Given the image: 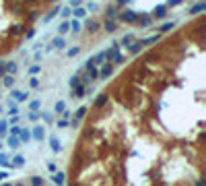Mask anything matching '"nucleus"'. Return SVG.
I'll list each match as a JSON object with an SVG mask.
<instances>
[{
  "label": "nucleus",
  "instance_id": "27",
  "mask_svg": "<svg viewBox=\"0 0 206 186\" xmlns=\"http://www.w3.org/2000/svg\"><path fill=\"white\" fill-rule=\"evenodd\" d=\"M0 166H4V167H10V159L6 153H0Z\"/></svg>",
  "mask_w": 206,
  "mask_h": 186
},
{
  "label": "nucleus",
  "instance_id": "42",
  "mask_svg": "<svg viewBox=\"0 0 206 186\" xmlns=\"http://www.w3.org/2000/svg\"><path fill=\"white\" fill-rule=\"evenodd\" d=\"M27 118L33 120V122H37V120H39V114H37V112H29V114H27Z\"/></svg>",
  "mask_w": 206,
  "mask_h": 186
},
{
  "label": "nucleus",
  "instance_id": "29",
  "mask_svg": "<svg viewBox=\"0 0 206 186\" xmlns=\"http://www.w3.org/2000/svg\"><path fill=\"white\" fill-rule=\"evenodd\" d=\"M76 85H80V74H72L70 77V89H74Z\"/></svg>",
  "mask_w": 206,
  "mask_h": 186
},
{
  "label": "nucleus",
  "instance_id": "48",
  "mask_svg": "<svg viewBox=\"0 0 206 186\" xmlns=\"http://www.w3.org/2000/svg\"><path fill=\"white\" fill-rule=\"evenodd\" d=\"M118 15V8H107V17H116Z\"/></svg>",
  "mask_w": 206,
  "mask_h": 186
},
{
  "label": "nucleus",
  "instance_id": "12",
  "mask_svg": "<svg viewBox=\"0 0 206 186\" xmlns=\"http://www.w3.org/2000/svg\"><path fill=\"white\" fill-rule=\"evenodd\" d=\"M202 10H206V2H198V4L190 6V15H198V13H202Z\"/></svg>",
  "mask_w": 206,
  "mask_h": 186
},
{
  "label": "nucleus",
  "instance_id": "13",
  "mask_svg": "<svg viewBox=\"0 0 206 186\" xmlns=\"http://www.w3.org/2000/svg\"><path fill=\"white\" fill-rule=\"evenodd\" d=\"M70 95H72V97H83V95H85V87H83V85H76L74 89H70Z\"/></svg>",
  "mask_w": 206,
  "mask_h": 186
},
{
  "label": "nucleus",
  "instance_id": "56",
  "mask_svg": "<svg viewBox=\"0 0 206 186\" xmlns=\"http://www.w3.org/2000/svg\"><path fill=\"white\" fill-rule=\"evenodd\" d=\"M2 186H13V184H2Z\"/></svg>",
  "mask_w": 206,
  "mask_h": 186
},
{
  "label": "nucleus",
  "instance_id": "8",
  "mask_svg": "<svg viewBox=\"0 0 206 186\" xmlns=\"http://www.w3.org/2000/svg\"><path fill=\"white\" fill-rule=\"evenodd\" d=\"M103 54H105V58H107V62L111 64V62H113V58H116V56L120 54V52H118V46H113L111 50H105V52H103Z\"/></svg>",
  "mask_w": 206,
  "mask_h": 186
},
{
  "label": "nucleus",
  "instance_id": "6",
  "mask_svg": "<svg viewBox=\"0 0 206 186\" xmlns=\"http://www.w3.org/2000/svg\"><path fill=\"white\" fill-rule=\"evenodd\" d=\"M19 143H29L31 141V130H27V128H21L19 130Z\"/></svg>",
  "mask_w": 206,
  "mask_h": 186
},
{
  "label": "nucleus",
  "instance_id": "30",
  "mask_svg": "<svg viewBox=\"0 0 206 186\" xmlns=\"http://www.w3.org/2000/svg\"><path fill=\"white\" fill-rule=\"evenodd\" d=\"M54 110H56L58 114H64V112H66V106H64V101H56Z\"/></svg>",
  "mask_w": 206,
  "mask_h": 186
},
{
  "label": "nucleus",
  "instance_id": "41",
  "mask_svg": "<svg viewBox=\"0 0 206 186\" xmlns=\"http://www.w3.org/2000/svg\"><path fill=\"white\" fill-rule=\"evenodd\" d=\"M4 85H6V87H13V85H15V77H8V74H6V77H4Z\"/></svg>",
  "mask_w": 206,
  "mask_h": 186
},
{
  "label": "nucleus",
  "instance_id": "47",
  "mask_svg": "<svg viewBox=\"0 0 206 186\" xmlns=\"http://www.w3.org/2000/svg\"><path fill=\"white\" fill-rule=\"evenodd\" d=\"M122 62H124V56L122 54H118L116 58H113V64H122Z\"/></svg>",
  "mask_w": 206,
  "mask_h": 186
},
{
  "label": "nucleus",
  "instance_id": "38",
  "mask_svg": "<svg viewBox=\"0 0 206 186\" xmlns=\"http://www.w3.org/2000/svg\"><path fill=\"white\" fill-rule=\"evenodd\" d=\"M19 130H21L19 126H10L6 132H8V137H17V134H19Z\"/></svg>",
  "mask_w": 206,
  "mask_h": 186
},
{
  "label": "nucleus",
  "instance_id": "25",
  "mask_svg": "<svg viewBox=\"0 0 206 186\" xmlns=\"http://www.w3.org/2000/svg\"><path fill=\"white\" fill-rule=\"evenodd\" d=\"M60 10H62V6H56L54 10H52V13H49V15H45V19H44V23H49V21H52V17H56L60 13Z\"/></svg>",
  "mask_w": 206,
  "mask_h": 186
},
{
  "label": "nucleus",
  "instance_id": "50",
  "mask_svg": "<svg viewBox=\"0 0 206 186\" xmlns=\"http://www.w3.org/2000/svg\"><path fill=\"white\" fill-rule=\"evenodd\" d=\"M60 13H62L64 17H70V15H72V10H70V8H62V10H60Z\"/></svg>",
  "mask_w": 206,
  "mask_h": 186
},
{
  "label": "nucleus",
  "instance_id": "36",
  "mask_svg": "<svg viewBox=\"0 0 206 186\" xmlns=\"http://www.w3.org/2000/svg\"><path fill=\"white\" fill-rule=\"evenodd\" d=\"M70 31H72V33H79V31H80V23H79V21H72V23H70Z\"/></svg>",
  "mask_w": 206,
  "mask_h": 186
},
{
  "label": "nucleus",
  "instance_id": "7",
  "mask_svg": "<svg viewBox=\"0 0 206 186\" xmlns=\"http://www.w3.org/2000/svg\"><path fill=\"white\" fill-rule=\"evenodd\" d=\"M49 46H52V50H64L66 48V41H64V37H54Z\"/></svg>",
  "mask_w": 206,
  "mask_h": 186
},
{
  "label": "nucleus",
  "instance_id": "40",
  "mask_svg": "<svg viewBox=\"0 0 206 186\" xmlns=\"http://www.w3.org/2000/svg\"><path fill=\"white\" fill-rule=\"evenodd\" d=\"M93 60H95V66H97L99 62H103V60H105V54H103V52H99L97 56H93Z\"/></svg>",
  "mask_w": 206,
  "mask_h": 186
},
{
  "label": "nucleus",
  "instance_id": "16",
  "mask_svg": "<svg viewBox=\"0 0 206 186\" xmlns=\"http://www.w3.org/2000/svg\"><path fill=\"white\" fill-rule=\"evenodd\" d=\"M13 166H17V167H19V166H25V157H23V155H15L13 159H10V167H13Z\"/></svg>",
  "mask_w": 206,
  "mask_h": 186
},
{
  "label": "nucleus",
  "instance_id": "32",
  "mask_svg": "<svg viewBox=\"0 0 206 186\" xmlns=\"http://www.w3.org/2000/svg\"><path fill=\"white\" fill-rule=\"evenodd\" d=\"M21 143H19V139L17 137H8V147H13V149H17Z\"/></svg>",
  "mask_w": 206,
  "mask_h": 186
},
{
  "label": "nucleus",
  "instance_id": "9",
  "mask_svg": "<svg viewBox=\"0 0 206 186\" xmlns=\"http://www.w3.org/2000/svg\"><path fill=\"white\" fill-rule=\"evenodd\" d=\"M49 147H52L54 153H60V151H62V143H60L56 137H49Z\"/></svg>",
  "mask_w": 206,
  "mask_h": 186
},
{
  "label": "nucleus",
  "instance_id": "20",
  "mask_svg": "<svg viewBox=\"0 0 206 186\" xmlns=\"http://www.w3.org/2000/svg\"><path fill=\"white\" fill-rule=\"evenodd\" d=\"M72 15H74V21H76V19H83V17L87 15V8H83V6H80V8H74Z\"/></svg>",
  "mask_w": 206,
  "mask_h": 186
},
{
  "label": "nucleus",
  "instance_id": "5",
  "mask_svg": "<svg viewBox=\"0 0 206 186\" xmlns=\"http://www.w3.org/2000/svg\"><path fill=\"white\" fill-rule=\"evenodd\" d=\"M52 180H54V184L62 186V184H66V174L64 172H56V174H52Z\"/></svg>",
  "mask_w": 206,
  "mask_h": 186
},
{
  "label": "nucleus",
  "instance_id": "26",
  "mask_svg": "<svg viewBox=\"0 0 206 186\" xmlns=\"http://www.w3.org/2000/svg\"><path fill=\"white\" fill-rule=\"evenodd\" d=\"M87 77L91 79V83H93L95 79H99V70H97V68H89V70H87Z\"/></svg>",
  "mask_w": 206,
  "mask_h": 186
},
{
  "label": "nucleus",
  "instance_id": "24",
  "mask_svg": "<svg viewBox=\"0 0 206 186\" xmlns=\"http://www.w3.org/2000/svg\"><path fill=\"white\" fill-rule=\"evenodd\" d=\"M39 108H41V99H33V101L29 103V112H37Z\"/></svg>",
  "mask_w": 206,
  "mask_h": 186
},
{
  "label": "nucleus",
  "instance_id": "49",
  "mask_svg": "<svg viewBox=\"0 0 206 186\" xmlns=\"http://www.w3.org/2000/svg\"><path fill=\"white\" fill-rule=\"evenodd\" d=\"M25 37H27V39H33V37H35V29H29V31H27V35H25Z\"/></svg>",
  "mask_w": 206,
  "mask_h": 186
},
{
  "label": "nucleus",
  "instance_id": "4",
  "mask_svg": "<svg viewBox=\"0 0 206 186\" xmlns=\"http://www.w3.org/2000/svg\"><path fill=\"white\" fill-rule=\"evenodd\" d=\"M111 73H113V64H103L101 66V73H99V77L101 79H107V77H111Z\"/></svg>",
  "mask_w": 206,
  "mask_h": 186
},
{
  "label": "nucleus",
  "instance_id": "11",
  "mask_svg": "<svg viewBox=\"0 0 206 186\" xmlns=\"http://www.w3.org/2000/svg\"><path fill=\"white\" fill-rule=\"evenodd\" d=\"M107 101H109L107 93H99V95H97V99H95V106H97V108H103V106H105Z\"/></svg>",
  "mask_w": 206,
  "mask_h": 186
},
{
  "label": "nucleus",
  "instance_id": "55",
  "mask_svg": "<svg viewBox=\"0 0 206 186\" xmlns=\"http://www.w3.org/2000/svg\"><path fill=\"white\" fill-rule=\"evenodd\" d=\"M4 178H6V174H4V172H0V180H4Z\"/></svg>",
  "mask_w": 206,
  "mask_h": 186
},
{
  "label": "nucleus",
  "instance_id": "37",
  "mask_svg": "<svg viewBox=\"0 0 206 186\" xmlns=\"http://www.w3.org/2000/svg\"><path fill=\"white\" fill-rule=\"evenodd\" d=\"M31 184H33V186H44V178L33 176V178H31Z\"/></svg>",
  "mask_w": 206,
  "mask_h": 186
},
{
  "label": "nucleus",
  "instance_id": "57",
  "mask_svg": "<svg viewBox=\"0 0 206 186\" xmlns=\"http://www.w3.org/2000/svg\"><path fill=\"white\" fill-rule=\"evenodd\" d=\"M0 64H2V62H0Z\"/></svg>",
  "mask_w": 206,
  "mask_h": 186
},
{
  "label": "nucleus",
  "instance_id": "18",
  "mask_svg": "<svg viewBox=\"0 0 206 186\" xmlns=\"http://www.w3.org/2000/svg\"><path fill=\"white\" fill-rule=\"evenodd\" d=\"M132 44H134V35L132 33H128L126 37H122V46H124V48H130Z\"/></svg>",
  "mask_w": 206,
  "mask_h": 186
},
{
  "label": "nucleus",
  "instance_id": "14",
  "mask_svg": "<svg viewBox=\"0 0 206 186\" xmlns=\"http://www.w3.org/2000/svg\"><path fill=\"white\" fill-rule=\"evenodd\" d=\"M85 25H87V29L91 31V33H97V31H99V23H97V21H93V19H89Z\"/></svg>",
  "mask_w": 206,
  "mask_h": 186
},
{
  "label": "nucleus",
  "instance_id": "46",
  "mask_svg": "<svg viewBox=\"0 0 206 186\" xmlns=\"http://www.w3.org/2000/svg\"><path fill=\"white\" fill-rule=\"evenodd\" d=\"M29 85H31V87H33V89H37V87H39V81H37V79H31V81H29Z\"/></svg>",
  "mask_w": 206,
  "mask_h": 186
},
{
  "label": "nucleus",
  "instance_id": "33",
  "mask_svg": "<svg viewBox=\"0 0 206 186\" xmlns=\"http://www.w3.org/2000/svg\"><path fill=\"white\" fill-rule=\"evenodd\" d=\"M6 130H8V122H6V120H2V122H0V137H4Z\"/></svg>",
  "mask_w": 206,
  "mask_h": 186
},
{
  "label": "nucleus",
  "instance_id": "31",
  "mask_svg": "<svg viewBox=\"0 0 206 186\" xmlns=\"http://www.w3.org/2000/svg\"><path fill=\"white\" fill-rule=\"evenodd\" d=\"M173 27H175V23H165V25H161V27H159V31H161V33H165V31H171Z\"/></svg>",
  "mask_w": 206,
  "mask_h": 186
},
{
  "label": "nucleus",
  "instance_id": "54",
  "mask_svg": "<svg viewBox=\"0 0 206 186\" xmlns=\"http://www.w3.org/2000/svg\"><path fill=\"white\" fill-rule=\"evenodd\" d=\"M196 186H204V180H198V182H196Z\"/></svg>",
  "mask_w": 206,
  "mask_h": 186
},
{
  "label": "nucleus",
  "instance_id": "21",
  "mask_svg": "<svg viewBox=\"0 0 206 186\" xmlns=\"http://www.w3.org/2000/svg\"><path fill=\"white\" fill-rule=\"evenodd\" d=\"M142 48H144V46H142V41H134V44L130 46V48H128V50H130L132 54H138V52H140V50H142Z\"/></svg>",
  "mask_w": 206,
  "mask_h": 186
},
{
  "label": "nucleus",
  "instance_id": "53",
  "mask_svg": "<svg viewBox=\"0 0 206 186\" xmlns=\"http://www.w3.org/2000/svg\"><path fill=\"white\" fill-rule=\"evenodd\" d=\"M8 112H10V116H17V106H10Z\"/></svg>",
  "mask_w": 206,
  "mask_h": 186
},
{
  "label": "nucleus",
  "instance_id": "45",
  "mask_svg": "<svg viewBox=\"0 0 206 186\" xmlns=\"http://www.w3.org/2000/svg\"><path fill=\"white\" fill-rule=\"evenodd\" d=\"M179 2H182V0H169V2L165 4V8H171V6H177Z\"/></svg>",
  "mask_w": 206,
  "mask_h": 186
},
{
  "label": "nucleus",
  "instance_id": "15",
  "mask_svg": "<svg viewBox=\"0 0 206 186\" xmlns=\"http://www.w3.org/2000/svg\"><path fill=\"white\" fill-rule=\"evenodd\" d=\"M152 15L157 17V19H163V17L167 15V8H165V4H161V6H157V8L152 10Z\"/></svg>",
  "mask_w": 206,
  "mask_h": 186
},
{
  "label": "nucleus",
  "instance_id": "35",
  "mask_svg": "<svg viewBox=\"0 0 206 186\" xmlns=\"http://www.w3.org/2000/svg\"><path fill=\"white\" fill-rule=\"evenodd\" d=\"M79 52H80V50H79V46H72V48H70L68 52H66V54H68L70 58H74V56H79Z\"/></svg>",
  "mask_w": 206,
  "mask_h": 186
},
{
  "label": "nucleus",
  "instance_id": "43",
  "mask_svg": "<svg viewBox=\"0 0 206 186\" xmlns=\"http://www.w3.org/2000/svg\"><path fill=\"white\" fill-rule=\"evenodd\" d=\"M19 120H21V116H13V118H8L6 122H8V124H13V126H17V122H19Z\"/></svg>",
  "mask_w": 206,
  "mask_h": 186
},
{
  "label": "nucleus",
  "instance_id": "28",
  "mask_svg": "<svg viewBox=\"0 0 206 186\" xmlns=\"http://www.w3.org/2000/svg\"><path fill=\"white\" fill-rule=\"evenodd\" d=\"M161 39V35H152V37H147V39H142V46H151V44H155V41H159Z\"/></svg>",
  "mask_w": 206,
  "mask_h": 186
},
{
  "label": "nucleus",
  "instance_id": "22",
  "mask_svg": "<svg viewBox=\"0 0 206 186\" xmlns=\"http://www.w3.org/2000/svg\"><path fill=\"white\" fill-rule=\"evenodd\" d=\"M68 31H70V23H68V21H64V23H60V27H58V33H60V35L68 33Z\"/></svg>",
  "mask_w": 206,
  "mask_h": 186
},
{
  "label": "nucleus",
  "instance_id": "17",
  "mask_svg": "<svg viewBox=\"0 0 206 186\" xmlns=\"http://www.w3.org/2000/svg\"><path fill=\"white\" fill-rule=\"evenodd\" d=\"M85 114H87V108H85V106H80V108L74 112V122H79L80 118H85Z\"/></svg>",
  "mask_w": 206,
  "mask_h": 186
},
{
  "label": "nucleus",
  "instance_id": "19",
  "mask_svg": "<svg viewBox=\"0 0 206 186\" xmlns=\"http://www.w3.org/2000/svg\"><path fill=\"white\" fill-rule=\"evenodd\" d=\"M138 23L142 25V27H148V25L152 23V19H151L148 15H140V17H138Z\"/></svg>",
  "mask_w": 206,
  "mask_h": 186
},
{
  "label": "nucleus",
  "instance_id": "10",
  "mask_svg": "<svg viewBox=\"0 0 206 186\" xmlns=\"http://www.w3.org/2000/svg\"><path fill=\"white\" fill-rule=\"evenodd\" d=\"M2 68H4V73H8V77H13V74L17 73V62H6V64H2Z\"/></svg>",
  "mask_w": 206,
  "mask_h": 186
},
{
  "label": "nucleus",
  "instance_id": "51",
  "mask_svg": "<svg viewBox=\"0 0 206 186\" xmlns=\"http://www.w3.org/2000/svg\"><path fill=\"white\" fill-rule=\"evenodd\" d=\"M58 126H60V128H64V126H68V120H64V118H62V120H58Z\"/></svg>",
  "mask_w": 206,
  "mask_h": 186
},
{
  "label": "nucleus",
  "instance_id": "44",
  "mask_svg": "<svg viewBox=\"0 0 206 186\" xmlns=\"http://www.w3.org/2000/svg\"><path fill=\"white\" fill-rule=\"evenodd\" d=\"M48 170L52 172V174H56V172H58V166H56L54 161H49V163H48Z\"/></svg>",
  "mask_w": 206,
  "mask_h": 186
},
{
  "label": "nucleus",
  "instance_id": "3",
  "mask_svg": "<svg viewBox=\"0 0 206 186\" xmlns=\"http://www.w3.org/2000/svg\"><path fill=\"white\" fill-rule=\"evenodd\" d=\"M10 95H13V99H17V101H27V99H29V93L27 91H17V89H13Z\"/></svg>",
  "mask_w": 206,
  "mask_h": 186
},
{
  "label": "nucleus",
  "instance_id": "52",
  "mask_svg": "<svg viewBox=\"0 0 206 186\" xmlns=\"http://www.w3.org/2000/svg\"><path fill=\"white\" fill-rule=\"evenodd\" d=\"M41 116H44V120H45V122H52V116H49V112H44Z\"/></svg>",
  "mask_w": 206,
  "mask_h": 186
},
{
  "label": "nucleus",
  "instance_id": "34",
  "mask_svg": "<svg viewBox=\"0 0 206 186\" xmlns=\"http://www.w3.org/2000/svg\"><path fill=\"white\" fill-rule=\"evenodd\" d=\"M23 31H25V27H23V25H13V27H10V33H23Z\"/></svg>",
  "mask_w": 206,
  "mask_h": 186
},
{
  "label": "nucleus",
  "instance_id": "23",
  "mask_svg": "<svg viewBox=\"0 0 206 186\" xmlns=\"http://www.w3.org/2000/svg\"><path fill=\"white\" fill-rule=\"evenodd\" d=\"M103 27H105V31H109V33H111V31H116V27H118V23H116V21H105V25H103Z\"/></svg>",
  "mask_w": 206,
  "mask_h": 186
},
{
  "label": "nucleus",
  "instance_id": "1",
  "mask_svg": "<svg viewBox=\"0 0 206 186\" xmlns=\"http://www.w3.org/2000/svg\"><path fill=\"white\" fill-rule=\"evenodd\" d=\"M120 19L126 21V23H136V21H138V15H136V13H132V10H124L122 15H120Z\"/></svg>",
  "mask_w": 206,
  "mask_h": 186
},
{
  "label": "nucleus",
  "instance_id": "2",
  "mask_svg": "<svg viewBox=\"0 0 206 186\" xmlns=\"http://www.w3.org/2000/svg\"><path fill=\"white\" fill-rule=\"evenodd\" d=\"M31 139L44 141V139H45V128H44V126H35L33 130H31Z\"/></svg>",
  "mask_w": 206,
  "mask_h": 186
},
{
  "label": "nucleus",
  "instance_id": "39",
  "mask_svg": "<svg viewBox=\"0 0 206 186\" xmlns=\"http://www.w3.org/2000/svg\"><path fill=\"white\" fill-rule=\"evenodd\" d=\"M37 73H41V66H39V64H33V66L29 68V74H33V77H35Z\"/></svg>",
  "mask_w": 206,
  "mask_h": 186
}]
</instances>
